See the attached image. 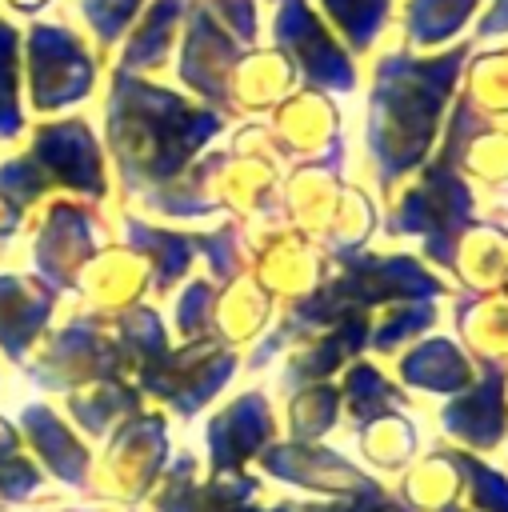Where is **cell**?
I'll return each instance as SVG.
<instances>
[{"label": "cell", "instance_id": "6da1fadb", "mask_svg": "<svg viewBox=\"0 0 508 512\" xmlns=\"http://www.w3.org/2000/svg\"><path fill=\"white\" fill-rule=\"evenodd\" d=\"M32 68L40 104H64L72 96H84L92 80V60L80 52V44L64 28L48 24L32 28Z\"/></svg>", "mask_w": 508, "mask_h": 512}, {"label": "cell", "instance_id": "7a4b0ae2", "mask_svg": "<svg viewBox=\"0 0 508 512\" xmlns=\"http://www.w3.org/2000/svg\"><path fill=\"white\" fill-rule=\"evenodd\" d=\"M276 40L288 44L300 60H304V72L320 84H332V88H352V68L348 60L340 56V48L320 32L316 16L308 12L304 0H288L276 16Z\"/></svg>", "mask_w": 508, "mask_h": 512}, {"label": "cell", "instance_id": "3957f363", "mask_svg": "<svg viewBox=\"0 0 508 512\" xmlns=\"http://www.w3.org/2000/svg\"><path fill=\"white\" fill-rule=\"evenodd\" d=\"M476 0H412L404 28L416 44H436L444 36H452L468 16H472Z\"/></svg>", "mask_w": 508, "mask_h": 512}, {"label": "cell", "instance_id": "277c9868", "mask_svg": "<svg viewBox=\"0 0 508 512\" xmlns=\"http://www.w3.org/2000/svg\"><path fill=\"white\" fill-rule=\"evenodd\" d=\"M180 12H184V0H156L152 12L144 16L140 36L128 48V64H152V60H160V52L168 44V32L176 28Z\"/></svg>", "mask_w": 508, "mask_h": 512}, {"label": "cell", "instance_id": "5b68a950", "mask_svg": "<svg viewBox=\"0 0 508 512\" xmlns=\"http://www.w3.org/2000/svg\"><path fill=\"white\" fill-rule=\"evenodd\" d=\"M324 8L348 32V40L356 48L372 44V36L380 32V24L388 16V0H324Z\"/></svg>", "mask_w": 508, "mask_h": 512}, {"label": "cell", "instance_id": "8992f818", "mask_svg": "<svg viewBox=\"0 0 508 512\" xmlns=\"http://www.w3.org/2000/svg\"><path fill=\"white\" fill-rule=\"evenodd\" d=\"M20 128L16 112V32L0 20V136H12Z\"/></svg>", "mask_w": 508, "mask_h": 512}, {"label": "cell", "instance_id": "52a82bcc", "mask_svg": "<svg viewBox=\"0 0 508 512\" xmlns=\"http://www.w3.org/2000/svg\"><path fill=\"white\" fill-rule=\"evenodd\" d=\"M496 32H508V0H492L488 16L480 20V36H496Z\"/></svg>", "mask_w": 508, "mask_h": 512}]
</instances>
